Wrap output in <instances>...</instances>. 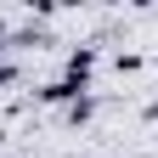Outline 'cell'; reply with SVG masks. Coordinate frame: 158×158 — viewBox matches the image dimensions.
Instances as JSON below:
<instances>
[{"mask_svg":"<svg viewBox=\"0 0 158 158\" xmlns=\"http://www.w3.org/2000/svg\"><path fill=\"white\" fill-rule=\"evenodd\" d=\"M135 158H147V152H135Z\"/></svg>","mask_w":158,"mask_h":158,"instance_id":"7a4b0ae2","label":"cell"},{"mask_svg":"<svg viewBox=\"0 0 158 158\" xmlns=\"http://www.w3.org/2000/svg\"><path fill=\"white\" fill-rule=\"evenodd\" d=\"M11 79H17V68H0V85H11Z\"/></svg>","mask_w":158,"mask_h":158,"instance_id":"6da1fadb","label":"cell"}]
</instances>
